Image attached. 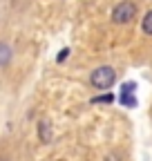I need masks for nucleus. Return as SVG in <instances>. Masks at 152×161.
I'll list each match as a JSON object with an SVG mask.
<instances>
[{"instance_id":"2","label":"nucleus","mask_w":152,"mask_h":161,"mask_svg":"<svg viewBox=\"0 0 152 161\" xmlns=\"http://www.w3.org/2000/svg\"><path fill=\"white\" fill-rule=\"evenodd\" d=\"M110 18H112L114 25H130L132 20L137 18V5L132 3V0H123V3L114 5Z\"/></svg>"},{"instance_id":"9","label":"nucleus","mask_w":152,"mask_h":161,"mask_svg":"<svg viewBox=\"0 0 152 161\" xmlns=\"http://www.w3.org/2000/svg\"><path fill=\"white\" fill-rule=\"evenodd\" d=\"M105 161H121V159H119V157H117V154H110V157H107V159H105Z\"/></svg>"},{"instance_id":"6","label":"nucleus","mask_w":152,"mask_h":161,"mask_svg":"<svg viewBox=\"0 0 152 161\" xmlns=\"http://www.w3.org/2000/svg\"><path fill=\"white\" fill-rule=\"evenodd\" d=\"M141 31H143L145 36H152V9L141 18Z\"/></svg>"},{"instance_id":"3","label":"nucleus","mask_w":152,"mask_h":161,"mask_svg":"<svg viewBox=\"0 0 152 161\" xmlns=\"http://www.w3.org/2000/svg\"><path fill=\"white\" fill-rule=\"evenodd\" d=\"M134 92H137V83H134V80H130V83H123V85H121L119 101H121L123 108H137V105H139V101H137Z\"/></svg>"},{"instance_id":"4","label":"nucleus","mask_w":152,"mask_h":161,"mask_svg":"<svg viewBox=\"0 0 152 161\" xmlns=\"http://www.w3.org/2000/svg\"><path fill=\"white\" fill-rule=\"evenodd\" d=\"M38 136H41L43 143H49L52 141V125L47 121H41V123H38Z\"/></svg>"},{"instance_id":"7","label":"nucleus","mask_w":152,"mask_h":161,"mask_svg":"<svg viewBox=\"0 0 152 161\" xmlns=\"http://www.w3.org/2000/svg\"><path fill=\"white\" fill-rule=\"evenodd\" d=\"M112 101H114V94L105 92V94H101V96H94L92 103H112Z\"/></svg>"},{"instance_id":"5","label":"nucleus","mask_w":152,"mask_h":161,"mask_svg":"<svg viewBox=\"0 0 152 161\" xmlns=\"http://www.w3.org/2000/svg\"><path fill=\"white\" fill-rule=\"evenodd\" d=\"M11 56H14L11 47H9L7 43H0V67L9 65V63H11Z\"/></svg>"},{"instance_id":"1","label":"nucleus","mask_w":152,"mask_h":161,"mask_svg":"<svg viewBox=\"0 0 152 161\" xmlns=\"http://www.w3.org/2000/svg\"><path fill=\"white\" fill-rule=\"evenodd\" d=\"M90 83H92V87H96L101 92H107L117 83V69L110 67V65H101L90 74Z\"/></svg>"},{"instance_id":"8","label":"nucleus","mask_w":152,"mask_h":161,"mask_svg":"<svg viewBox=\"0 0 152 161\" xmlns=\"http://www.w3.org/2000/svg\"><path fill=\"white\" fill-rule=\"evenodd\" d=\"M69 56V47H63L61 49V54H58V58H56V60H58V63H65V58Z\"/></svg>"}]
</instances>
